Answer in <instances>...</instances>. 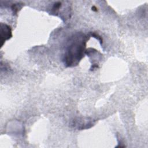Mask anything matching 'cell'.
<instances>
[{
  "label": "cell",
  "instance_id": "cell-1",
  "mask_svg": "<svg viewBox=\"0 0 148 148\" xmlns=\"http://www.w3.org/2000/svg\"><path fill=\"white\" fill-rule=\"evenodd\" d=\"M87 36L81 33L73 35L68 42L63 61L68 66L77 65L84 56Z\"/></svg>",
  "mask_w": 148,
  "mask_h": 148
},
{
  "label": "cell",
  "instance_id": "cell-2",
  "mask_svg": "<svg viewBox=\"0 0 148 148\" xmlns=\"http://www.w3.org/2000/svg\"><path fill=\"white\" fill-rule=\"evenodd\" d=\"M12 36L11 29L9 26L6 24H1V42H2V45L3 42L7 39H9Z\"/></svg>",
  "mask_w": 148,
  "mask_h": 148
}]
</instances>
